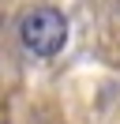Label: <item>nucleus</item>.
<instances>
[{"label": "nucleus", "mask_w": 120, "mask_h": 124, "mask_svg": "<svg viewBox=\"0 0 120 124\" xmlns=\"http://www.w3.org/2000/svg\"><path fill=\"white\" fill-rule=\"evenodd\" d=\"M19 38L34 56L49 60V56H56L68 45V15L60 8H52V4H38V8H30L22 15Z\"/></svg>", "instance_id": "1"}]
</instances>
